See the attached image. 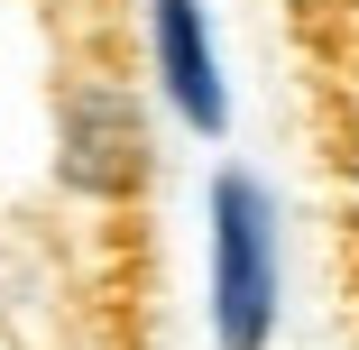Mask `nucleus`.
<instances>
[{
	"mask_svg": "<svg viewBox=\"0 0 359 350\" xmlns=\"http://www.w3.org/2000/svg\"><path fill=\"white\" fill-rule=\"evenodd\" d=\"M276 314H285L276 194L249 166H222L203 184V323L222 350H276Z\"/></svg>",
	"mask_w": 359,
	"mask_h": 350,
	"instance_id": "1",
	"label": "nucleus"
},
{
	"mask_svg": "<svg viewBox=\"0 0 359 350\" xmlns=\"http://www.w3.org/2000/svg\"><path fill=\"white\" fill-rule=\"evenodd\" d=\"M148 166H157V129L120 74H74L55 93V175L83 203H138Z\"/></svg>",
	"mask_w": 359,
	"mask_h": 350,
	"instance_id": "2",
	"label": "nucleus"
},
{
	"mask_svg": "<svg viewBox=\"0 0 359 350\" xmlns=\"http://www.w3.org/2000/svg\"><path fill=\"white\" fill-rule=\"evenodd\" d=\"M138 19H148V74H157L166 111L194 138H231V65L212 37V10L203 0H148Z\"/></svg>",
	"mask_w": 359,
	"mask_h": 350,
	"instance_id": "3",
	"label": "nucleus"
},
{
	"mask_svg": "<svg viewBox=\"0 0 359 350\" xmlns=\"http://www.w3.org/2000/svg\"><path fill=\"white\" fill-rule=\"evenodd\" d=\"M350 213H359V148H350Z\"/></svg>",
	"mask_w": 359,
	"mask_h": 350,
	"instance_id": "4",
	"label": "nucleus"
}]
</instances>
